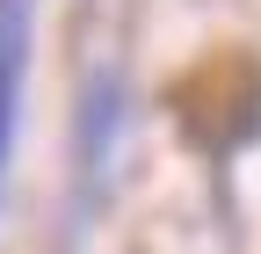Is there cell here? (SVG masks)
I'll return each instance as SVG.
<instances>
[{"label":"cell","instance_id":"1","mask_svg":"<svg viewBox=\"0 0 261 254\" xmlns=\"http://www.w3.org/2000/svg\"><path fill=\"white\" fill-rule=\"evenodd\" d=\"M29 51H37V0H0V189H8V167H15Z\"/></svg>","mask_w":261,"mask_h":254}]
</instances>
